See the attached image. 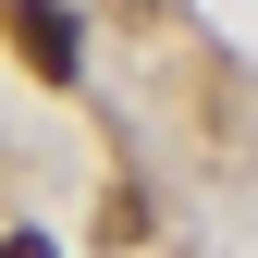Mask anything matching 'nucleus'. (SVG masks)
Segmentation results:
<instances>
[{"label":"nucleus","mask_w":258,"mask_h":258,"mask_svg":"<svg viewBox=\"0 0 258 258\" xmlns=\"http://www.w3.org/2000/svg\"><path fill=\"white\" fill-rule=\"evenodd\" d=\"M0 25H13V49H25V74H49V86H74V13L61 0H0Z\"/></svg>","instance_id":"f257e3e1"},{"label":"nucleus","mask_w":258,"mask_h":258,"mask_svg":"<svg viewBox=\"0 0 258 258\" xmlns=\"http://www.w3.org/2000/svg\"><path fill=\"white\" fill-rule=\"evenodd\" d=\"M0 258H49V234H0Z\"/></svg>","instance_id":"f03ea898"}]
</instances>
